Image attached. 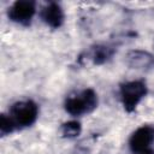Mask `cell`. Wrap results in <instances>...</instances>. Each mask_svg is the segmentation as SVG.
I'll list each match as a JSON object with an SVG mask.
<instances>
[{
	"instance_id": "obj_1",
	"label": "cell",
	"mask_w": 154,
	"mask_h": 154,
	"mask_svg": "<svg viewBox=\"0 0 154 154\" xmlns=\"http://www.w3.org/2000/svg\"><path fill=\"white\" fill-rule=\"evenodd\" d=\"M96 107H97V94L90 88L82 90L77 95L67 97L64 103L65 111L73 117L90 113Z\"/></svg>"
},
{
	"instance_id": "obj_2",
	"label": "cell",
	"mask_w": 154,
	"mask_h": 154,
	"mask_svg": "<svg viewBox=\"0 0 154 154\" xmlns=\"http://www.w3.org/2000/svg\"><path fill=\"white\" fill-rule=\"evenodd\" d=\"M8 116L16 129H24L31 126L36 122L38 117V106L32 100L18 101L11 106Z\"/></svg>"
},
{
	"instance_id": "obj_3",
	"label": "cell",
	"mask_w": 154,
	"mask_h": 154,
	"mask_svg": "<svg viewBox=\"0 0 154 154\" xmlns=\"http://www.w3.org/2000/svg\"><path fill=\"white\" fill-rule=\"evenodd\" d=\"M148 89L142 81H130L120 85L119 95L124 109L126 112H132L136 109L142 99L147 95Z\"/></svg>"
},
{
	"instance_id": "obj_4",
	"label": "cell",
	"mask_w": 154,
	"mask_h": 154,
	"mask_svg": "<svg viewBox=\"0 0 154 154\" xmlns=\"http://www.w3.org/2000/svg\"><path fill=\"white\" fill-rule=\"evenodd\" d=\"M35 13H36L35 2L29 0H18L13 2L7 11V16L12 22L24 26L30 25Z\"/></svg>"
},
{
	"instance_id": "obj_5",
	"label": "cell",
	"mask_w": 154,
	"mask_h": 154,
	"mask_svg": "<svg viewBox=\"0 0 154 154\" xmlns=\"http://www.w3.org/2000/svg\"><path fill=\"white\" fill-rule=\"evenodd\" d=\"M154 143V126L142 125L137 128L129 138V147L134 153L149 150Z\"/></svg>"
},
{
	"instance_id": "obj_6",
	"label": "cell",
	"mask_w": 154,
	"mask_h": 154,
	"mask_svg": "<svg viewBox=\"0 0 154 154\" xmlns=\"http://www.w3.org/2000/svg\"><path fill=\"white\" fill-rule=\"evenodd\" d=\"M41 19L53 29H58L64 23V11L57 2H49L41 11Z\"/></svg>"
},
{
	"instance_id": "obj_7",
	"label": "cell",
	"mask_w": 154,
	"mask_h": 154,
	"mask_svg": "<svg viewBox=\"0 0 154 154\" xmlns=\"http://www.w3.org/2000/svg\"><path fill=\"white\" fill-rule=\"evenodd\" d=\"M126 63L134 69H144L154 64V55L143 51H131L126 55Z\"/></svg>"
},
{
	"instance_id": "obj_8",
	"label": "cell",
	"mask_w": 154,
	"mask_h": 154,
	"mask_svg": "<svg viewBox=\"0 0 154 154\" xmlns=\"http://www.w3.org/2000/svg\"><path fill=\"white\" fill-rule=\"evenodd\" d=\"M81 130H82V126L77 120H70L61 125V134L64 137H67V138L77 137L81 134Z\"/></svg>"
},
{
	"instance_id": "obj_9",
	"label": "cell",
	"mask_w": 154,
	"mask_h": 154,
	"mask_svg": "<svg viewBox=\"0 0 154 154\" xmlns=\"http://www.w3.org/2000/svg\"><path fill=\"white\" fill-rule=\"evenodd\" d=\"M112 51L111 48L108 47H105V46H97L95 49H94V53H93V60L95 64H102L105 61H107L111 57H112Z\"/></svg>"
},
{
	"instance_id": "obj_10",
	"label": "cell",
	"mask_w": 154,
	"mask_h": 154,
	"mask_svg": "<svg viewBox=\"0 0 154 154\" xmlns=\"http://www.w3.org/2000/svg\"><path fill=\"white\" fill-rule=\"evenodd\" d=\"M14 130H17V129H16L11 117L8 114H5V113L1 114V117H0V132H1V135L2 136L10 135Z\"/></svg>"
},
{
	"instance_id": "obj_11",
	"label": "cell",
	"mask_w": 154,
	"mask_h": 154,
	"mask_svg": "<svg viewBox=\"0 0 154 154\" xmlns=\"http://www.w3.org/2000/svg\"><path fill=\"white\" fill-rule=\"evenodd\" d=\"M136 154H154V150H153V149H149V150L141 152V153H136Z\"/></svg>"
}]
</instances>
